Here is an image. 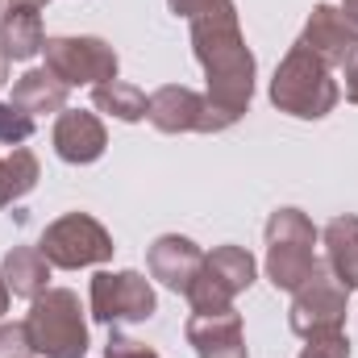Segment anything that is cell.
I'll return each instance as SVG.
<instances>
[{
  "label": "cell",
  "mask_w": 358,
  "mask_h": 358,
  "mask_svg": "<svg viewBox=\"0 0 358 358\" xmlns=\"http://www.w3.org/2000/svg\"><path fill=\"white\" fill-rule=\"evenodd\" d=\"M192 50H196V63L204 67V134H221L229 125L242 121V113L250 108L255 100V55L242 38V25H238V8L225 4L217 13H204L192 21Z\"/></svg>",
  "instance_id": "6da1fadb"
},
{
  "label": "cell",
  "mask_w": 358,
  "mask_h": 358,
  "mask_svg": "<svg viewBox=\"0 0 358 358\" xmlns=\"http://www.w3.org/2000/svg\"><path fill=\"white\" fill-rule=\"evenodd\" d=\"M342 88L334 80V67H325L308 46H292L279 67H275V80H271V104L287 117H300V121H321L338 108Z\"/></svg>",
  "instance_id": "7a4b0ae2"
},
{
  "label": "cell",
  "mask_w": 358,
  "mask_h": 358,
  "mask_svg": "<svg viewBox=\"0 0 358 358\" xmlns=\"http://www.w3.org/2000/svg\"><path fill=\"white\" fill-rule=\"evenodd\" d=\"M29 346L38 358H84L88 355V317L71 287H46L29 300Z\"/></svg>",
  "instance_id": "3957f363"
},
{
  "label": "cell",
  "mask_w": 358,
  "mask_h": 358,
  "mask_svg": "<svg viewBox=\"0 0 358 358\" xmlns=\"http://www.w3.org/2000/svg\"><path fill=\"white\" fill-rule=\"evenodd\" d=\"M317 225L300 208H275L267 217V279L279 292H296L313 279L317 263Z\"/></svg>",
  "instance_id": "277c9868"
},
{
  "label": "cell",
  "mask_w": 358,
  "mask_h": 358,
  "mask_svg": "<svg viewBox=\"0 0 358 358\" xmlns=\"http://www.w3.org/2000/svg\"><path fill=\"white\" fill-rule=\"evenodd\" d=\"M38 250L46 255V263L59 271H80V267H100L113 259V234L92 217V213H67L59 221H50L42 229Z\"/></svg>",
  "instance_id": "5b68a950"
},
{
  "label": "cell",
  "mask_w": 358,
  "mask_h": 358,
  "mask_svg": "<svg viewBox=\"0 0 358 358\" xmlns=\"http://www.w3.org/2000/svg\"><path fill=\"white\" fill-rule=\"evenodd\" d=\"M259 275V263L250 250L242 246H217L213 255H204V267L187 287V304L192 313H221L234 308V296L246 292Z\"/></svg>",
  "instance_id": "8992f818"
},
{
  "label": "cell",
  "mask_w": 358,
  "mask_h": 358,
  "mask_svg": "<svg viewBox=\"0 0 358 358\" xmlns=\"http://www.w3.org/2000/svg\"><path fill=\"white\" fill-rule=\"evenodd\" d=\"M46 55V71L59 76L67 88H84V84H108L117 80V50L104 38L92 34H63V38H46L42 46Z\"/></svg>",
  "instance_id": "52a82bcc"
},
{
  "label": "cell",
  "mask_w": 358,
  "mask_h": 358,
  "mask_svg": "<svg viewBox=\"0 0 358 358\" xmlns=\"http://www.w3.org/2000/svg\"><path fill=\"white\" fill-rule=\"evenodd\" d=\"M346 300L350 292L329 275V267H317L304 287L292 292L287 325L296 338H325V334H346Z\"/></svg>",
  "instance_id": "ba28073f"
},
{
  "label": "cell",
  "mask_w": 358,
  "mask_h": 358,
  "mask_svg": "<svg viewBox=\"0 0 358 358\" xmlns=\"http://www.w3.org/2000/svg\"><path fill=\"white\" fill-rule=\"evenodd\" d=\"M92 317L100 325H142L155 317L159 300L146 275L138 271H100L92 279Z\"/></svg>",
  "instance_id": "9c48e42d"
},
{
  "label": "cell",
  "mask_w": 358,
  "mask_h": 358,
  "mask_svg": "<svg viewBox=\"0 0 358 358\" xmlns=\"http://www.w3.org/2000/svg\"><path fill=\"white\" fill-rule=\"evenodd\" d=\"M300 46H308L325 67H342L358 46V25L334 4H317L304 21Z\"/></svg>",
  "instance_id": "30bf717a"
},
{
  "label": "cell",
  "mask_w": 358,
  "mask_h": 358,
  "mask_svg": "<svg viewBox=\"0 0 358 358\" xmlns=\"http://www.w3.org/2000/svg\"><path fill=\"white\" fill-rule=\"evenodd\" d=\"M187 346L196 358H250L246 355V334H242V313L221 308V313H192L187 321Z\"/></svg>",
  "instance_id": "8fae6325"
},
{
  "label": "cell",
  "mask_w": 358,
  "mask_h": 358,
  "mask_svg": "<svg viewBox=\"0 0 358 358\" xmlns=\"http://www.w3.org/2000/svg\"><path fill=\"white\" fill-rule=\"evenodd\" d=\"M55 155L71 167H88L104 155L108 146V134H104V121L96 113H84V108H63L59 121H55Z\"/></svg>",
  "instance_id": "7c38bea8"
},
{
  "label": "cell",
  "mask_w": 358,
  "mask_h": 358,
  "mask_svg": "<svg viewBox=\"0 0 358 358\" xmlns=\"http://www.w3.org/2000/svg\"><path fill=\"white\" fill-rule=\"evenodd\" d=\"M146 267H150V279H159L163 287H171L179 296H187L192 279L204 267V250L192 238H183V234H163V238L150 242Z\"/></svg>",
  "instance_id": "4fadbf2b"
},
{
  "label": "cell",
  "mask_w": 358,
  "mask_h": 358,
  "mask_svg": "<svg viewBox=\"0 0 358 358\" xmlns=\"http://www.w3.org/2000/svg\"><path fill=\"white\" fill-rule=\"evenodd\" d=\"M204 92H192L183 84H167V88L150 92L146 100V121L159 134H204Z\"/></svg>",
  "instance_id": "5bb4252c"
},
{
  "label": "cell",
  "mask_w": 358,
  "mask_h": 358,
  "mask_svg": "<svg viewBox=\"0 0 358 358\" xmlns=\"http://www.w3.org/2000/svg\"><path fill=\"white\" fill-rule=\"evenodd\" d=\"M42 46H46L42 8H25V4L0 8V55L8 63H29L34 55H42Z\"/></svg>",
  "instance_id": "9a60e30c"
},
{
  "label": "cell",
  "mask_w": 358,
  "mask_h": 358,
  "mask_svg": "<svg viewBox=\"0 0 358 358\" xmlns=\"http://www.w3.org/2000/svg\"><path fill=\"white\" fill-rule=\"evenodd\" d=\"M321 242H325V267H329V275L346 292H358V217L355 213L334 217L325 225Z\"/></svg>",
  "instance_id": "2e32d148"
},
{
  "label": "cell",
  "mask_w": 358,
  "mask_h": 358,
  "mask_svg": "<svg viewBox=\"0 0 358 358\" xmlns=\"http://www.w3.org/2000/svg\"><path fill=\"white\" fill-rule=\"evenodd\" d=\"M0 271H4L8 292L21 296V300H38V296L50 287V263H46V255H42L38 246H13V250L4 255Z\"/></svg>",
  "instance_id": "e0dca14e"
},
{
  "label": "cell",
  "mask_w": 358,
  "mask_h": 358,
  "mask_svg": "<svg viewBox=\"0 0 358 358\" xmlns=\"http://www.w3.org/2000/svg\"><path fill=\"white\" fill-rule=\"evenodd\" d=\"M67 84L59 76H50L46 67H34L25 71L17 84H13V104L29 117H42V113H63L67 108Z\"/></svg>",
  "instance_id": "ac0fdd59"
},
{
  "label": "cell",
  "mask_w": 358,
  "mask_h": 358,
  "mask_svg": "<svg viewBox=\"0 0 358 358\" xmlns=\"http://www.w3.org/2000/svg\"><path fill=\"white\" fill-rule=\"evenodd\" d=\"M38 179H42V167L29 146H13V155H0V208L29 196L38 187Z\"/></svg>",
  "instance_id": "d6986e66"
},
{
  "label": "cell",
  "mask_w": 358,
  "mask_h": 358,
  "mask_svg": "<svg viewBox=\"0 0 358 358\" xmlns=\"http://www.w3.org/2000/svg\"><path fill=\"white\" fill-rule=\"evenodd\" d=\"M146 92L134 88V84H125V80H108V84H96L92 88V104H96V113H108V117H117V121H125V125H134V121H146Z\"/></svg>",
  "instance_id": "ffe728a7"
},
{
  "label": "cell",
  "mask_w": 358,
  "mask_h": 358,
  "mask_svg": "<svg viewBox=\"0 0 358 358\" xmlns=\"http://www.w3.org/2000/svg\"><path fill=\"white\" fill-rule=\"evenodd\" d=\"M34 138V117L21 113L13 100H0V146H21Z\"/></svg>",
  "instance_id": "44dd1931"
},
{
  "label": "cell",
  "mask_w": 358,
  "mask_h": 358,
  "mask_svg": "<svg viewBox=\"0 0 358 358\" xmlns=\"http://www.w3.org/2000/svg\"><path fill=\"white\" fill-rule=\"evenodd\" d=\"M29 329L25 321H0V358H29Z\"/></svg>",
  "instance_id": "7402d4cb"
},
{
  "label": "cell",
  "mask_w": 358,
  "mask_h": 358,
  "mask_svg": "<svg viewBox=\"0 0 358 358\" xmlns=\"http://www.w3.org/2000/svg\"><path fill=\"white\" fill-rule=\"evenodd\" d=\"M300 358H350V338L346 334H325V338H308Z\"/></svg>",
  "instance_id": "603a6c76"
},
{
  "label": "cell",
  "mask_w": 358,
  "mask_h": 358,
  "mask_svg": "<svg viewBox=\"0 0 358 358\" xmlns=\"http://www.w3.org/2000/svg\"><path fill=\"white\" fill-rule=\"evenodd\" d=\"M104 358H159L146 342H138V338H129V334H108V342H104Z\"/></svg>",
  "instance_id": "cb8c5ba5"
},
{
  "label": "cell",
  "mask_w": 358,
  "mask_h": 358,
  "mask_svg": "<svg viewBox=\"0 0 358 358\" xmlns=\"http://www.w3.org/2000/svg\"><path fill=\"white\" fill-rule=\"evenodd\" d=\"M225 4H234V0H167V8L183 17V21H196V17H204V13H217V8H225Z\"/></svg>",
  "instance_id": "d4e9b609"
},
{
  "label": "cell",
  "mask_w": 358,
  "mask_h": 358,
  "mask_svg": "<svg viewBox=\"0 0 358 358\" xmlns=\"http://www.w3.org/2000/svg\"><path fill=\"white\" fill-rule=\"evenodd\" d=\"M342 80H346V100L358 104V46H355V55L342 63Z\"/></svg>",
  "instance_id": "484cf974"
},
{
  "label": "cell",
  "mask_w": 358,
  "mask_h": 358,
  "mask_svg": "<svg viewBox=\"0 0 358 358\" xmlns=\"http://www.w3.org/2000/svg\"><path fill=\"white\" fill-rule=\"evenodd\" d=\"M8 283H4V271H0V321H4V313H8Z\"/></svg>",
  "instance_id": "4316f807"
},
{
  "label": "cell",
  "mask_w": 358,
  "mask_h": 358,
  "mask_svg": "<svg viewBox=\"0 0 358 358\" xmlns=\"http://www.w3.org/2000/svg\"><path fill=\"white\" fill-rule=\"evenodd\" d=\"M342 13H346V17L358 25V0H342Z\"/></svg>",
  "instance_id": "83f0119b"
},
{
  "label": "cell",
  "mask_w": 358,
  "mask_h": 358,
  "mask_svg": "<svg viewBox=\"0 0 358 358\" xmlns=\"http://www.w3.org/2000/svg\"><path fill=\"white\" fill-rule=\"evenodd\" d=\"M8 4H25V8H46V0H8Z\"/></svg>",
  "instance_id": "f1b7e54d"
},
{
  "label": "cell",
  "mask_w": 358,
  "mask_h": 358,
  "mask_svg": "<svg viewBox=\"0 0 358 358\" xmlns=\"http://www.w3.org/2000/svg\"><path fill=\"white\" fill-rule=\"evenodd\" d=\"M4 84H8V59L0 55V88H4Z\"/></svg>",
  "instance_id": "f546056e"
}]
</instances>
